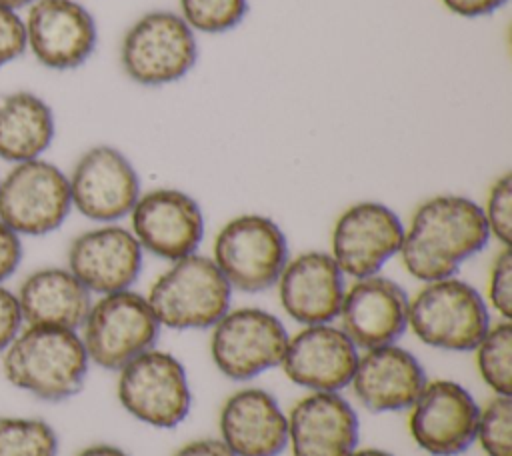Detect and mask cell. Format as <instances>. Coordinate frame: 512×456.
<instances>
[{
  "label": "cell",
  "instance_id": "obj_35",
  "mask_svg": "<svg viewBox=\"0 0 512 456\" xmlns=\"http://www.w3.org/2000/svg\"><path fill=\"white\" fill-rule=\"evenodd\" d=\"M174 456H234V454L226 448L222 440L202 438V440L188 442Z\"/></svg>",
  "mask_w": 512,
  "mask_h": 456
},
{
  "label": "cell",
  "instance_id": "obj_14",
  "mask_svg": "<svg viewBox=\"0 0 512 456\" xmlns=\"http://www.w3.org/2000/svg\"><path fill=\"white\" fill-rule=\"evenodd\" d=\"M478 404L452 380L426 382L410 406L408 428L414 442L434 456H456L476 438Z\"/></svg>",
  "mask_w": 512,
  "mask_h": 456
},
{
  "label": "cell",
  "instance_id": "obj_7",
  "mask_svg": "<svg viewBox=\"0 0 512 456\" xmlns=\"http://www.w3.org/2000/svg\"><path fill=\"white\" fill-rule=\"evenodd\" d=\"M160 324L146 300L134 290L102 294L82 322V344L88 360L106 370H120L152 348Z\"/></svg>",
  "mask_w": 512,
  "mask_h": 456
},
{
  "label": "cell",
  "instance_id": "obj_16",
  "mask_svg": "<svg viewBox=\"0 0 512 456\" xmlns=\"http://www.w3.org/2000/svg\"><path fill=\"white\" fill-rule=\"evenodd\" d=\"M142 252L128 228L102 224L78 234L70 242L68 270L90 294L128 290L142 270Z\"/></svg>",
  "mask_w": 512,
  "mask_h": 456
},
{
  "label": "cell",
  "instance_id": "obj_12",
  "mask_svg": "<svg viewBox=\"0 0 512 456\" xmlns=\"http://www.w3.org/2000/svg\"><path fill=\"white\" fill-rule=\"evenodd\" d=\"M404 224L392 208L382 202H356L334 222L330 256L344 276L366 278L400 250Z\"/></svg>",
  "mask_w": 512,
  "mask_h": 456
},
{
  "label": "cell",
  "instance_id": "obj_32",
  "mask_svg": "<svg viewBox=\"0 0 512 456\" xmlns=\"http://www.w3.org/2000/svg\"><path fill=\"white\" fill-rule=\"evenodd\" d=\"M22 328V314L16 294L0 284V352L14 340Z\"/></svg>",
  "mask_w": 512,
  "mask_h": 456
},
{
  "label": "cell",
  "instance_id": "obj_33",
  "mask_svg": "<svg viewBox=\"0 0 512 456\" xmlns=\"http://www.w3.org/2000/svg\"><path fill=\"white\" fill-rule=\"evenodd\" d=\"M22 260L20 236L0 220V284L10 278Z\"/></svg>",
  "mask_w": 512,
  "mask_h": 456
},
{
  "label": "cell",
  "instance_id": "obj_3",
  "mask_svg": "<svg viewBox=\"0 0 512 456\" xmlns=\"http://www.w3.org/2000/svg\"><path fill=\"white\" fill-rule=\"evenodd\" d=\"M232 288L212 258L190 254L174 260L148 290V304L160 326L202 330L230 308Z\"/></svg>",
  "mask_w": 512,
  "mask_h": 456
},
{
  "label": "cell",
  "instance_id": "obj_4",
  "mask_svg": "<svg viewBox=\"0 0 512 456\" xmlns=\"http://www.w3.org/2000/svg\"><path fill=\"white\" fill-rule=\"evenodd\" d=\"M194 30L170 10L140 16L122 36L120 66L140 86H166L182 80L196 64Z\"/></svg>",
  "mask_w": 512,
  "mask_h": 456
},
{
  "label": "cell",
  "instance_id": "obj_25",
  "mask_svg": "<svg viewBox=\"0 0 512 456\" xmlns=\"http://www.w3.org/2000/svg\"><path fill=\"white\" fill-rule=\"evenodd\" d=\"M476 364L482 380L498 394H512V324L500 320L488 326L486 334L478 342Z\"/></svg>",
  "mask_w": 512,
  "mask_h": 456
},
{
  "label": "cell",
  "instance_id": "obj_21",
  "mask_svg": "<svg viewBox=\"0 0 512 456\" xmlns=\"http://www.w3.org/2000/svg\"><path fill=\"white\" fill-rule=\"evenodd\" d=\"M220 436L234 456H278L288 444V418L272 394L244 388L222 404Z\"/></svg>",
  "mask_w": 512,
  "mask_h": 456
},
{
  "label": "cell",
  "instance_id": "obj_2",
  "mask_svg": "<svg viewBox=\"0 0 512 456\" xmlns=\"http://www.w3.org/2000/svg\"><path fill=\"white\" fill-rule=\"evenodd\" d=\"M88 362L76 330L26 326L6 346L2 372L14 388L46 402H60L80 392Z\"/></svg>",
  "mask_w": 512,
  "mask_h": 456
},
{
  "label": "cell",
  "instance_id": "obj_29",
  "mask_svg": "<svg viewBox=\"0 0 512 456\" xmlns=\"http://www.w3.org/2000/svg\"><path fill=\"white\" fill-rule=\"evenodd\" d=\"M490 236H494L502 246L512 242V176L502 174L488 190L486 204L482 208Z\"/></svg>",
  "mask_w": 512,
  "mask_h": 456
},
{
  "label": "cell",
  "instance_id": "obj_30",
  "mask_svg": "<svg viewBox=\"0 0 512 456\" xmlns=\"http://www.w3.org/2000/svg\"><path fill=\"white\" fill-rule=\"evenodd\" d=\"M488 298L492 308L502 316V320H510L512 316V250L510 246H502L496 254L490 276H488Z\"/></svg>",
  "mask_w": 512,
  "mask_h": 456
},
{
  "label": "cell",
  "instance_id": "obj_26",
  "mask_svg": "<svg viewBox=\"0 0 512 456\" xmlns=\"http://www.w3.org/2000/svg\"><path fill=\"white\" fill-rule=\"evenodd\" d=\"M58 436L40 418L2 416L0 418V456H56Z\"/></svg>",
  "mask_w": 512,
  "mask_h": 456
},
{
  "label": "cell",
  "instance_id": "obj_27",
  "mask_svg": "<svg viewBox=\"0 0 512 456\" xmlns=\"http://www.w3.org/2000/svg\"><path fill=\"white\" fill-rule=\"evenodd\" d=\"M248 0H180V16L194 32L222 34L246 16Z\"/></svg>",
  "mask_w": 512,
  "mask_h": 456
},
{
  "label": "cell",
  "instance_id": "obj_8",
  "mask_svg": "<svg viewBox=\"0 0 512 456\" xmlns=\"http://www.w3.org/2000/svg\"><path fill=\"white\" fill-rule=\"evenodd\" d=\"M70 208L68 176L48 160L18 162L0 180V220L18 236L54 232Z\"/></svg>",
  "mask_w": 512,
  "mask_h": 456
},
{
  "label": "cell",
  "instance_id": "obj_5",
  "mask_svg": "<svg viewBox=\"0 0 512 456\" xmlns=\"http://www.w3.org/2000/svg\"><path fill=\"white\" fill-rule=\"evenodd\" d=\"M408 326L424 344L442 350H474L490 320L480 292L454 276L426 282L408 300Z\"/></svg>",
  "mask_w": 512,
  "mask_h": 456
},
{
  "label": "cell",
  "instance_id": "obj_6",
  "mask_svg": "<svg viewBox=\"0 0 512 456\" xmlns=\"http://www.w3.org/2000/svg\"><path fill=\"white\" fill-rule=\"evenodd\" d=\"M212 262L230 288L262 292L276 284L288 262V242L282 228L262 214H240L216 234Z\"/></svg>",
  "mask_w": 512,
  "mask_h": 456
},
{
  "label": "cell",
  "instance_id": "obj_19",
  "mask_svg": "<svg viewBox=\"0 0 512 456\" xmlns=\"http://www.w3.org/2000/svg\"><path fill=\"white\" fill-rule=\"evenodd\" d=\"M284 312L304 324H328L340 312L344 274L328 252L308 250L288 258L278 280Z\"/></svg>",
  "mask_w": 512,
  "mask_h": 456
},
{
  "label": "cell",
  "instance_id": "obj_24",
  "mask_svg": "<svg viewBox=\"0 0 512 456\" xmlns=\"http://www.w3.org/2000/svg\"><path fill=\"white\" fill-rule=\"evenodd\" d=\"M54 140L52 108L34 92L0 98V158L12 164L40 158Z\"/></svg>",
  "mask_w": 512,
  "mask_h": 456
},
{
  "label": "cell",
  "instance_id": "obj_1",
  "mask_svg": "<svg viewBox=\"0 0 512 456\" xmlns=\"http://www.w3.org/2000/svg\"><path fill=\"white\" fill-rule=\"evenodd\" d=\"M488 240L482 206L466 196L438 194L414 210L398 254L406 272L426 284L454 276Z\"/></svg>",
  "mask_w": 512,
  "mask_h": 456
},
{
  "label": "cell",
  "instance_id": "obj_37",
  "mask_svg": "<svg viewBox=\"0 0 512 456\" xmlns=\"http://www.w3.org/2000/svg\"><path fill=\"white\" fill-rule=\"evenodd\" d=\"M34 0H0V6L2 8H8V10H18V8H22V6H28V4H32Z\"/></svg>",
  "mask_w": 512,
  "mask_h": 456
},
{
  "label": "cell",
  "instance_id": "obj_36",
  "mask_svg": "<svg viewBox=\"0 0 512 456\" xmlns=\"http://www.w3.org/2000/svg\"><path fill=\"white\" fill-rule=\"evenodd\" d=\"M76 456H128V454L122 452V450L116 448V446H110V444H94V446L84 448V450L78 452Z\"/></svg>",
  "mask_w": 512,
  "mask_h": 456
},
{
  "label": "cell",
  "instance_id": "obj_10",
  "mask_svg": "<svg viewBox=\"0 0 512 456\" xmlns=\"http://www.w3.org/2000/svg\"><path fill=\"white\" fill-rule=\"evenodd\" d=\"M288 344L284 324L262 308L228 310L214 326L210 354L216 368L232 380H250L278 366Z\"/></svg>",
  "mask_w": 512,
  "mask_h": 456
},
{
  "label": "cell",
  "instance_id": "obj_38",
  "mask_svg": "<svg viewBox=\"0 0 512 456\" xmlns=\"http://www.w3.org/2000/svg\"><path fill=\"white\" fill-rule=\"evenodd\" d=\"M350 456H394V454L378 450V448H366V450H354Z\"/></svg>",
  "mask_w": 512,
  "mask_h": 456
},
{
  "label": "cell",
  "instance_id": "obj_17",
  "mask_svg": "<svg viewBox=\"0 0 512 456\" xmlns=\"http://www.w3.org/2000/svg\"><path fill=\"white\" fill-rule=\"evenodd\" d=\"M358 350L342 328L310 324L288 338L280 366L288 380L314 392H338L352 382Z\"/></svg>",
  "mask_w": 512,
  "mask_h": 456
},
{
  "label": "cell",
  "instance_id": "obj_9",
  "mask_svg": "<svg viewBox=\"0 0 512 456\" xmlns=\"http://www.w3.org/2000/svg\"><path fill=\"white\" fill-rule=\"evenodd\" d=\"M118 400L144 424L174 428L188 416L192 394L180 360L150 348L120 368Z\"/></svg>",
  "mask_w": 512,
  "mask_h": 456
},
{
  "label": "cell",
  "instance_id": "obj_31",
  "mask_svg": "<svg viewBox=\"0 0 512 456\" xmlns=\"http://www.w3.org/2000/svg\"><path fill=\"white\" fill-rule=\"evenodd\" d=\"M26 50L24 20L16 10L0 6V68L20 58Z\"/></svg>",
  "mask_w": 512,
  "mask_h": 456
},
{
  "label": "cell",
  "instance_id": "obj_28",
  "mask_svg": "<svg viewBox=\"0 0 512 456\" xmlns=\"http://www.w3.org/2000/svg\"><path fill=\"white\" fill-rule=\"evenodd\" d=\"M488 456H512V400L494 396L480 412L476 438Z\"/></svg>",
  "mask_w": 512,
  "mask_h": 456
},
{
  "label": "cell",
  "instance_id": "obj_34",
  "mask_svg": "<svg viewBox=\"0 0 512 456\" xmlns=\"http://www.w3.org/2000/svg\"><path fill=\"white\" fill-rule=\"evenodd\" d=\"M508 0H442V4L464 18H478V16H486L494 10H498L502 4H506Z\"/></svg>",
  "mask_w": 512,
  "mask_h": 456
},
{
  "label": "cell",
  "instance_id": "obj_18",
  "mask_svg": "<svg viewBox=\"0 0 512 456\" xmlns=\"http://www.w3.org/2000/svg\"><path fill=\"white\" fill-rule=\"evenodd\" d=\"M342 330L358 348L394 344L408 326V296L400 284L386 276L356 278L344 290L340 312Z\"/></svg>",
  "mask_w": 512,
  "mask_h": 456
},
{
  "label": "cell",
  "instance_id": "obj_20",
  "mask_svg": "<svg viewBox=\"0 0 512 456\" xmlns=\"http://www.w3.org/2000/svg\"><path fill=\"white\" fill-rule=\"evenodd\" d=\"M292 456H350L358 442V416L338 392H312L288 416Z\"/></svg>",
  "mask_w": 512,
  "mask_h": 456
},
{
  "label": "cell",
  "instance_id": "obj_13",
  "mask_svg": "<svg viewBox=\"0 0 512 456\" xmlns=\"http://www.w3.org/2000/svg\"><path fill=\"white\" fill-rule=\"evenodd\" d=\"M128 216L140 248L170 262L194 254L204 238V214L198 202L176 188L140 194Z\"/></svg>",
  "mask_w": 512,
  "mask_h": 456
},
{
  "label": "cell",
  "instance_id": "obj_11",
  "mask_svg": "<svg viewBox=\"0 0 512 456\" xmlns=\"http://www.w3.org/2000/svg\"><path fill=\"white\" fill-rule=\"evenodd\" d=\"M68 186L72 206L102 224L128 216L140 196V178L132 162L108 144L92 146L76 160Z\"/></svg>",
  "mask_w": 512,
  "mask_h": 456
},
{
  "label": "cell",
  "instance_id": "obj_23",
  "mask_svg": "<svg viewBox=\"0 0 512 456\" xmlns=\"http://www.w3.org/2000/svg\"><path fill=\"white\" fill-rule=\"evenodd\" d=\"M16 300L26 326L68 330L80 328L92 306L88 288L68 268L56 266L28 274L16 292Z\"/></svg>",
  "mask_w": 512,
  "mask_h": 456
},
{
  "label": "cell",
  "instance_id": "obj_15",
  "mask_svg": "<svg viewBox=\"0 0 512 456\" xmlns=\"http://www.w3.org/2000/svg\"><path fill=\"white\" fill-rule=\"evenodd\" d=\"M24 28L26 48L50 70L82 66L98 42L92 14L76 0H34Z\"/></svg>",
  "mask_w": 512,
  "mask_h": 456
},
{
  "label": "cell",
  "instance_id": "obj_22",
  "mask_svg": "<svg viewBox=\"0 0 512 456\" xmlns=\"http://www.w3.org/2000/svg\"><path fill=\"white\" fill-rule=\"evenodd\" d=\"M350 384L368 410L398 412L414 404L426 384V374L414 354L386 344L358 356Z\"/></svg>",
  "mask_w": 512,
  "mask_h": 456
}]
</instances>
